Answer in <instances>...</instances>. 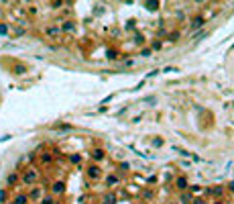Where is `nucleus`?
I'll use <instances>...</instances> for the list:
<instances>
[{
	"instance_id": "f257e3e1",
	"label": "nucleus",
	"mask_w": 234,
	"mask_h": 204,
	"mask_svg": "<svg viewBox=\"0 0 234 204\" xmlns=\"http://www.w3.org/2000/svg\"><path fill=\"white\" fill-rule=\"evenodd\" d=\"M37 180H39V171L35 167H29L25 174L20 176V182L25 184V186H35L37 184Z\"/></svg>"
},
{
	"instance_id": "f03ea898",
	"label": "nucleus",
	"mask_w": 234,
	"mask_h": 204,
	"mask_svg": "<svg viewBox=\"0 0 234 204\" xmlns=\"http://www.w3.org/2000/svg\"><path fill=\"white\" fill-rule=\"evenodd\" d=\"M27 196H29V200H31V202H39V200L43 198V188H41V186H37V188H33Z\"/></svg>"
},
{
	"instance_id": "7ed1b4c3",
	"label": "nucleus",
	"mask_w": 234,
	"mask_h": 204,
	"mask_svg": "<svg viewBox=\"0 0 234 204\" xmlns=\"http://www.w3.org/2000/svg\"><path fill=\"white\" fill-rule=\"evenodd\" d=\"M88 178H90V180H100V178H102L100 167H98V165H90V167H88Z\"/></svg>"
},
{
	"instance_id": "20e7f679",
	"label": "nucleus",
	"mask_w": 234,
	"mask_h": 204,
	"mask_svg": "<svg viewBox=\"0 0 234 204\" xmlns=\"http://www.w3.org/2000/svg\"><path fill=\"white\" fill-rule=\"evenodd\" d=\"M104 182H106V186H108V188H114L116 184H120V178L116 176V174H110V176H106V178H104Z\"/></svg>"
},
{
	"instance_id": "39448f33",
	"label": "nucleus",
	"mask_w": 234,
	"mask_h": 204,
	"mask_svg": "<svg viewBox=\"0 0 234 204\" xmlns=\"http://www.w3.org/2000/svg\"><path fill=\"white\" fill-rule=\"evenodd\" d=\"M175 186H177V190L185 192L187 188H189V182H187V178H185V176H179V178H177V182H175Z\"/></svg>"
},
{
	"instance_id": "423d86ee",
	"label": "nucleus",
	"mask_w": 234,
	"mask_h": 204,
	"mask_svg": "<svg viewBox=\"0 0 234 204\" xmlns=\"http://www.w3.org/2000/svg\"><path fill=\"white\" fill-rule=\"evenodd\" d=\"M53 194H63L65 192V182H61V180H57V182H53Z\"/></svg>"
},
{
	"instance_id": "0eeeda50",
	"label": "nucleus",
	"mask_w": 234,
	"mask_h": 204,
	"mask_svg": "<svg viewBox=\"0 0 234 204\" xmlns=\"http://www.w3.org/2000/svg\"><path fill=\"white\" fill-rule=\"evenodd\" d=\"M18 182H20L18 174H8V176H6V186H16Z\"/></svg>"
},
{
	"instance_id": "6e6552de",
	"label": "nucleus",
	"mask_w": 234,
	"mask_h": 204,
	"mask_svg": "<svg viewBox=\"0 0 234 204\" xmlns=\"http://www.w3.org/2000/svg\"><path fill=\"white\" fill-rule=\"evenodd\" d=\"M12 204H29V196L27 194H16L14 200H12Z\"/></svg>"
},
{
	"instance_id": "1a4fd4ad",
	"label": "nucleus",
	"mask_w": 234,
	"mask_h": 204,
	"mask_svg": "<svg viewBox=\"0 0 234 204\" xmlns=\"http://www.w3.org/2000/svg\"><path fill=\"white\" fill-rule=\"evenodd\" d=\"M92 159L102 161V159H104V151H102V149H94V151H92Z\"/></svg>"
},
{
	"instance_id": "9d476101",
	"label": "nucleus",
	"mask_w": 234,
	"mask_h": 204,
	"mask_svg": "<svg viewBox=\"0 0 234 204\" xmlns=\"http://www.w3.org/2000/svg\"><path fill=\"white\" fill-rule=\"evenodd\" d=\"M41 161H43L45 165H49V163L53 161V155H51V153H43V155H41Z\"/></svg>"
},
{
	"instance_id": "9b49d317",
	"label": "nucleus",
	"mask_w": 234,
	"mask_h": 204,
	"mask_svg": "<svg viewBox=\"0 0 234 204\" xmlns=\"http://www.w3.org/2000/svg\"><path fill=\"white\" fill-rule=\"evenodd\" d=\"M179 200H181V204H189V202H192V200H194V198H192V194H185V192H183V194H181V198H179Z\"/></svg>"
},
{
	"instance_id": "f8f14e48",
	"label": "nucleus",
	"mask_w": 234,
	"mask_h": 204,
	"mask_svg": "<svg viewBox=\"0 0 234 204\" xmlns=\"http://www.w3.org/2000/svg\"><path fill=\"white\" fill-rule=\"evenodd\" d=\"M39 204H55V200H53V196H43L39 200Z\"/></svg>"
},
{
	"instance_id": "ddd939ff",
	"label": "nucleus",
	"mask_w": 234,
	"mask_h": 204,
	"mask_svg": "<svg viewBox=\"0 0 234 204\" xmlns=\"http://www.w3.org/2000/svg\"><path fill=\"white\" fill-rule=\"evenodd\" d=\"M102 204H116V196H114V194H108V196L104 198Z\"/></svg>"
},
{
	"instance_id": "4468645a",
	"label": "nucleus",
	"mask_w": 234,
	"mask_h": 204,
	"mask_svg": "<svg viewBox=\"0 0 234 204\" xmlns=\"http://www.w3.org/2000/svg\"><path fill=\"white\" fill-rule=\"evenodd\" d=\"M202 25H204V18H202V16H196V18H194V25H192V27H194V29H198V27H202Z\"/></svg>"
},
{
	"instance_id": "2eb2a0df",
	"label": "nucleus",
	"mask_w": 234,
	"mask_h": 204,
	"mask_svg": "<svg viewBox=\"0 0 234 204\" xmlns=\"http://www.w3.org/2000/svg\"><path fill=\"white\" fill-rule=\"evenodd\" d=\"M59 29H47V35H49V37H59Z\"/></svg>"
},
{
	"instance_id": "dca6fc26",
	"label": "nucleus",
	"mask_w": 234,
	"mask_h": 204,
	"mask_svg": "<svg viewBox=\"0 0 234 204\" xmlns=\"http://www.w3.org/2000/svg\"><path fill=\"white\" fill-rule=\"evenodd\" d=\"M212 194H214V196H222V194H224V188H222V186H216V188L212 190Z\"/></svg>"
},
{
	"instance_id": "f3484780",
	"label": "nucleus",
	"mask_w": 234,
	"mask_h": 204,
	"mask_svg": "<svg viewBox=\"0 0 234 204\" xmlns=\"http://www.w3.org/2000/svg\"><path fill=\"white\" fill-rule=\"evenodd\" d=\"M6 198H8L6 190H0V204H4V202H6Z\"/></svg>"
},
{
	"instance_id": "a211bd4d",
	"label": "nucleus",
	"mask_w": 234,
	"mask_h": 204,
	"mask_svg": "<svg viewBox=\"0 0 234 204\" xmlns=\"http://www.w3.org/2000/svg\"><path fill=\"white\" fill-rule=\"evenodd\" d=\"M63 29H65V31H74V22H65Z\"/></svg>"
},
{
	"instance_id": "6ab92c4d",
	"label": "nucleus",
	"mask_w": 234,
	"mask_h": 204,
	"mask_svg": "<svg viewBox=\"0 0 234 204\" xmlns=\"http://www.w3.org/2000/svg\"><path fill=\"white\" fill-rule=\"evenodd\" d=\"M14 72H16V74H25V65H16Z\"/></svg>"
},
{
	"instance_id": "aec40b11",
	"label": "nucleus",
	"mask_w": 234,
	"mask_h": 204,
	"mask_svg": "<svg viewBox=\"0 0 234 204\" xmlns=\"http://www.w3.org/2000/svg\"><path fill=\"white\" fill-rule=\"evenodd\" d=\"M69 159H71L74 163H80V155H71V157H69Z\"/></svg>"
},
{
	"instance_id": "412c9836",
	"label": "nucleus",
	"mask_w": 234,
	"mask_h": 204,
	"mask_svg": "<svg viewBox=\"0 0 234 204\" xmlns=\"http://www.w3.org/2000/svg\"><path fill=\"white\" fill-rule=\"evenodd\" d=\"M192 202H194V204H206V202H204L202 198H196V200H192Z\"/></svg>"
},
{
	"instance_id": "4be33fe9",
	"label": "nucleus",
	"mask_w": 234,
	"mask_h": 204,
	"mask_svg": "<svg viewBox=\"0 0 234 204\" xmlns=\"http://www.w3.org/2000/svg\"><path fill=\"white\" fill-rule=\"evenodd\" d=\"M230 190H232V192H234V182H230Z\"/></svg>"
},
{
	"instance_id": "5701e85b",
	"label": "nucleus",
	"mask_w": 234,
	"mask_h": 204,
	"mask_svg": "<svg viewBox=\"0 0 234 204\" xmlns=\"http://www.w3.org/2000/svg\"><path fill=\"white\" fill-rule=\"evenodd\" d=\"M214 204H222V202H220V200H216V202H214Z\"/></svg>"
},
{
	"instance_id": "b1692460",
	"label": "nucleus",
	"mask_w": 234,
	"mask_h": 204,
	"mask_svg": "<svg viewBox=\"0 0 234 204\" xmlns=\"http://www.w3.org/2000/svg\"><path fill=\"white\" fill-rule=\"evenodd\" d=\"M171 204H175V202H171Z\"/></svg>"
}]
</instances>
